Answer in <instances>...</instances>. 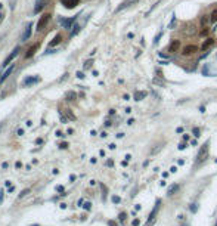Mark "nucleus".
Listing matches in <instances>:
<instances>
[{"instance_id": "1", "label": "nucleus", "mask_w": 217, "mask_h": 226, "mask_svg": "<svg viewBox=\"0 0 217 226\" xmlns=\"http://www.w3.org/2000/svg\"><path fill=\"white\" fill-rule=\"evenodd\" d=\"M207 155H208V142L199 149V152H198V155H196V164H199V163H202L205 158H207Z\"/></svg>"}, {"instance_id": "2", "label": "nucleus", "mask_w": 217, "mask_h": 226, "mask_svg": "<svg viewBox=\"0 0 217 226\" xmlns=\"http://www.w3.org/2000/svg\"><path fill=\"white\" fill-rule=\"evenodd\" d=\"M50 21V13H45L40 18V21H39V24H37V31L40 33V31H43L45 30V27L47 25V22Z\"/></svg>"}, {"instance_id": "3", "label": "nucleus", "mask_w": 217, "mask_h": 226, "mask_svg": "<svg viewBox=\"0 0 217 226\" xmlns=\"http://www.w3.org/2000/svg\"><path fill=\"white\" fill-rule=\"evenodd\" d=\"M31 30H33V22H28L27 27H25V30H24V33H22V36H21V40H22V41H27V40L30 39Z\"/></svg>"}, {"instance_id": "4", "label": "nucleus", "mask_w": 217, "mask_h": 226, "mask_svg": "<svg viewBox=\"0 0 217 226\" xmlns=\"http://www.w3.org/2000/svg\"><path fill=\"white\" fill-rule=\"evenodd\" d=\"M196 50H198V47H196L195 45H188V46H185V47H183V50H182V53H183L185 56H189V55H194V53H196Z\"/></svg>"}, {"instance_id": "5", "label": "nucleus", "mask_w": 217, "mask_h": 226, "mask_svg": "<svg viewBox=\"0 0 217 226\" xmlns=\"http://www.w3.org/2000/svg\"><path fill=\"white\" fill-rule=\"evenodd\" d=\"M18 52H19V47H15L12 53H11L9 56H7V58L5 59V62H3V65H2V67H7V65H9V62H12V61H13V58H16V56H18Z\"/></svg>"}, {"instance_id": "6", "label": "nucleus", "mask_w": 217, "mask_h": 226, "mask_svg": "<svg viewBox=\"0 0 217 226\" xmlns=\"http://www.w3.org/2000/svg\"><path fill=\"white\" fill-rule=\"evenodd\" d=\"M180 49V40H173L170 45H168V52L170 53H176Z\"/></svg>"}, {"instance_id": "7", "label": "nucleus", "mask_w": 217, "mask_h": 226, "mask_svg": "<svg viewBox=\"0 0 217 226\" xmlns=\"http://www.w3.org/2000/svg\"><path fill=\"white\" fill-rule=\"evenodd\" d=\"M40 81V79L39 77H27V79H24V81H22V86L24 87H28V86H31V84H36V83H39Z\"/></svg>"}, {"instance_id": "8", "label": "nucleus", "mask_w": 217, "mask_h": 226, "mask_svg": "<svg viewBox=\"0 0 217 226\" xmlns=\"http://www.w3.org/2000/svg\"><path fill=\"white\" fill-rule=\"evenodd\" d=\"M77 16H79V15H75V16H73V18H69V19H61V24H62V25H64V28H67V30H68V28H73L71 25L75 22Z\"/></svg>"}, {"instance_id": "9", "label": "nucleus", "mask_w": 217, "mask_h": 226, "mask_svg": "<svg viewBox=\"0 0 217 226\" xmlns=\"http://www.w3.org/2000/svg\"><path fill=\"white\" fill-rule=\"evenodd\" d=\"M214 43H216V40H214V39L208 37V39H207V40H205V41L202 43V46H201L202 52H204V50H208V49H210L211 46H214Z\"/></svg>"}, {"instance_id": "10", "label": "nucleus", "mask_w": 217, "mask_h": 226, "mask_svg": "<svg viewBox=\"0 0 217 226\" xmlns=\"http://www.w3.org/2000/svg\"><path fill=\"white\" fill-rule=\"evenodd\" d=\"M79 3H80V0H62V5L65 7H68V9H73V7H75Z\"/></svg>"}, {"instance_id": "11", "label": "nucleus", "mask_w": 217, "mask_h": 226, "mask_svg": "<svg viewBox=\"0 0 217 226\" xmlns=\"http://www.w3.org/2000/svg\"><path fill=\"white\" fill-rule=\"evenodd\" d=\"M46 6V0H36V7H34V13H40L41 9Z\"/></svg>"}, {"instance_id": "12", "label": "nucleus", "mask_w": 217, "mask_h": 226, "mask_svg": "<svg viewBox=\"0 0 217 226\" xmlns=\"http://www.w3.org/2000/svg\"><path fill=\"white\" fill-rule=\"evenodd\" d=\"M61 41H62V36H61V34H56V36L53 37V40H52V41L49 43V46H50V47H53V46L59 45Z\"/></svg>"}, {"instance_id": "13", "label": "nucleus", "mask_w": 217, "mask_h": 226, "mask_svg": "<svg viewBox=\"0 0 217 226\" xmlns=\"http://www.w3.org/2000/svg\"><path fill=\"white\" fill-rule=\"evenodd\" d=\"M39 49V43H36L34 46H31L30 49H28V52H27V55H25V58H31L34 53H36V50Z\"/></svg>"}, {"instance_id": "14", "label": "nucleus", "mask_w": 217, "mask_h": 226, "mask_svg": "<svg viewBox=\"0 0 217 226\" xmlns=\"http://www.w3.org/2000/svg\"><path fill=\"white\" fill-rule=\"evenodd\" d=\"M136 2H137V0H127V2H124V3L121 5V6H118V7H117V12H120V11H123L124 7L130 6V5H132V3H136Z\"/></svg>"}, {"instance_id": "15", "label": "nucleus", "mask_w": 217, "mask_h": 226, "mask_svg": "<svg viewBox=\"0 0 217 226\" xmlns=\"http://www.w3.org/2000/svg\"><path fill=\"white\" fill-rule=\"evenodd\" d=\"M12 69H13V65H11V67H9V69H7V71H6V73H5V74L2 75V77H0V81H5V80L7 79V77L11 75V73H12Z\"/></svg>"}, {"instance_id": "16", "label": "nucleus", "mask_w": 217, "mask_h": 226, "mask_svg": "<svg viewBox=\"0 0 217 226\" xmlns=\"http://www.w3.org/2000/svg\"><path fill=\"white\" fill-rule=\"evenodd\" d=\"M65 96H67V101H75L77 93H75V92H73V90H69V92L65 95Z\"/></svg>"}, {"instance_id": "17", "label": "nucleus", "mask_w": 217, "mask_h": 226, "mask_svg": "<svg viewBox=\"0 0 217 226\" xmlns=\"http://www.w3.org/2000/svg\"><path fill=\"white\" fill-rule=\"evenodd\" d=\"M73 28H74V30L71 31V37H74L75 34H77V33H79V31L81 30V25H79V24H74V27H73Z\"/></svg>"}, {"instance_id": "18", "label": "nucleus", "mask_w": 217, "mask_h": 226, "mask_svg": "<svg viewBox=\"0 0 217 226\" xmlns=\"http://www.w3.org/2000/svg\"><path fill=\"white\" fill-rule=\"evenodd\" d=\"M179 188H180L179 185H171V186L168 188V195H174V192H176Z\"/></svg>"}, {"instance_id": "19", "label": "nucleus", "mask_w": 217, "mask_h": 226, "mask_svg": "<svg viewBox=\"0 0 217 226\" xmlns=\"http://www.w3.org/2000/svg\"><path fill=\"white\" fill-rule=\"evenodd\" d=\"M145 96H146L145 92H136V93H134V99H136V101H140V99L145 98Z\"/></svg>"}, {"instance_id": "20", "label": "nucleus", "mask_w": 217, "mask_h": 226, "mask_svg": "<svg viewBox=\"0 0 217 226\" xmlns=\"http://www.w3.org/2000/svg\"><path fill=\"white\" fill-rule=\"evenodd\" d=\"M210 21H211V22H217V9H214V11L211 12V15H210Z\"/></svg>"}, {"instance_id": "21", "label": "nucleus", "mask_w": 217, "mask_h": 226, "mask_svg": "<svg viewBox=\"0 0 217 226\" xmlns=\"http://www.w3.org/2000/svg\"><path fill=\"white\" fill-rule=\"evenodd\" d=\"M65 115L68 117V120H75V115L71 112V109H65Z\"/></svg>"}, {"instance_id": "22", "label": "nucleus", "mask_w": 217, "mask_h": 226, "mask_svg": "<svg viewBox=\"0 0 217 226\" xmlns=\"http://www.w3.org/2000/svg\"><path fill=\"white\" fill-rule=\"evenodd\" d=\"M126 217H127V214H126V213L123 211V213H120L118 219H120V222H121V223H124V222H126Z\"/></svg>"}, {"instance_id": "23", "label": "nucleus", "mask_w": 217, "mask_h": 226, "mask_svg": "<svg viewBox=\"0 0 217 226\" xmlns=\"http://www.w3.org/2000/svg\"><path fill=\"white\" fill-rule=\"evenodd\" d=\"M92 64H93V61H92V59H89V61H86V62H84V69H87V68H90V67H92Z\"/></svg>"}, {"instance_id": "24", "label": "nucleus", "mask_w": 217, "mask_h": 226, "mask_svg": "<svg viewBox=\"0 0 217 226\" xmlns=\"http://www.w3.org/2000/svg\"><path fill=\"white\" fill-rule=\"evenodd\" d=\"M112 203H115V204L121 203V198H120V197H117V195H114V197H112Z\"/></svg>"}, {"instance_id": "25", "label": "nucleus", "mask_w": 217, "mask_h": 226, "mask_svg": "<svg viewBox=\"0 0 217 226\" xmlns=\"http://www.w3.org/2000/svg\"><path fill=\"white\" fill-rule=\"evenodd\" d=\"M27 194H30V189H24V191H22V192L19 194V198H24V197H25V195H27Z\"/></svg>"}, {"instance_id": "26", "label": "nucleus", "mask_w": 217, "mask_h": 226, "mask_svg": "<svg viewBox=\"0 0 217 226\" xmlns=\"http://www.w3.org/2000/svg\"><path fill=\"white\" fill-rule=\"evenodd\" d=\"M194 136H195V137H199V136H201V135H199V129H198V127L194 129Z\"/></svg>"}, {"instance_id": "27", "label": "nucleus", "mask_w": 217, "mask_h": 226, "mask_svg": "<svg viewBox=\"0 0 217 226\" xmlns=\"http://www.w3.org/2000/svg\"><path fill=\"white\" fill-rule=\"evenodd\" d=\"M68 146H69V145H68L67 142H62V143H61V145H59V148H61V149H67V148H68Z\"/></svg>"}, {"instance_id": "28", "label": "nucleus", "mask_w": 217, "mask_h": 226, "mask_svg": "<svg viewBox=\"0 0 217 226\" xmlns=\"http://www.w3.org/2000/svg\"><path fill=\"white\" fill-rule=\"evenodd\" d=\"M161 36H162V33H160V34H158V36H157V37H155V40H154V45H157V43L160 41V39H161Z\"/></svg>"}, {"instance_id": "29", "label": "nucleus", "mask_w": 217, "mask_h": 226, "mask_svg": "<svg viewBox=\"0 0 217 226\" xmlns=\"http://www.w3.org/2000/svg\"><path fill=\"white\" fill-rule=\"evenodd\" d=\"M132 225H133V226H139V225H140V220H139V219H134V220L132 222Z\"/></svg>"}, {"instance_id": "30", "label": "nucleus", "mask_w": 217, "mask_h": 226, "mask_svg": "<svg viewBox=\"0 0 217 226\" xmlns=\"http://www.w3.org/2000/svg\"><path fill=\"white\" fill-rule=\"evenodd\" d=\"M83 207H84V210H90V207H92V204H90V203H86V204H84Z\"/></svg>"}, {"instance_id": "31", "label": "nucleus", "mask_w": 217, "mask_h": 226, "mask_svg": "<svg viewBox=\"0 0 217 226\" xmlns=\"http://www.w3.org/2000/svg\"><path fill=\"white\" fill-rule=\"evenodd\" d=\"M15 167H16V169H21V167H22V163H21V161H16V163H15Z\"/></svg>"}, {"instance_id": "32", "label": "nucleus", "mask_w": 217, "mask_h": 226, "mask_svg": "<svg viewBox=\"0 0 217 226\" xmlns=\"http://www.w3.org/2000/svg\"><path fill=\"white\" fill-rule=\"evenodd\" d=\"M107 166H108V167H112V166H114V161H112V160H108V161H107Z\"/></svg>"}, {"instance_id": "33", "label": "nucleus", "mask_w": 217, "mask_h": 226, "mask_svg": "<svg viewBox=\"0 0 217 226\" xmlns=\"http://www.w3.org/2000/svg\"><path fill=\"white\" fill-rule=\"evenodd\" d=\"M186 148V143L183 142V143H179V149H185Z\"/></svg>"}, {"instance_id": "34", "label": "nucleus", "mask_w": 217, "mask_h": 226, "mask_svg": "<svg viewBox=\"0 0 217 226\" xmlns=\"http://www.w3.org/2000/svg\"><path fill=\"white\" fill-rule=\"evenodd\" d=\"M207 21H208V18H205V16H202V18H201V24H202V25L207 24Z\"/></svg>"}, {"instance_id": "35", "label": "nucleus", "mask_w": 217, "mask_h": 226, "mask_svg": "<svg viewBox=\"0 0 217 226\" xmlns=\"http://www.w3.org/2000/svg\"><path fill=\"white\" fill-rule=\"evenodd\" d=\"M3 19H5V13H3V12H0V24L3 22Z\"/></svg>"}, {"instance_id": "36", "label": "nucleus", "mask_w": 217, "mask_h": 226, "mask_svg": "<svg viewBox=\"0 0 217 226\" xmlns=\"http://www.w3.org/2000/svg\"><path fill=\"white\" fill-rule=\"evenodd\" d=\"M176 133H183V127H177L176 129Z\"/></svg>"}, {"instance_id": "37", "label": "nucleus", "mask_w": 217, "mask_h": 226, "mask_svg": "<svg viewBox=\"0 0 217 226\" xmlns=\"http://www.w3.org/2000/svg\"><path fill=\"white\" fill-rule=\"evenodd\" d=\"M77 77H79V79H84V74L79 71V73H77Z\"/></svg>"}, {"instance_id": "38", "label": "nucleus", "mask_w": 217, "mask_h": 226, "mask_svg": "<svg viewBox=\"0 0 217 226\" xmlns=\"http://www.w3.org/2000/svg\"><path fill=\"white\" fill-rule=\"evenodd\" d=\"M16 135H18V136H22V135H24V130H22V129H19L18 132H16Z\"/></svg>"}, {"instance_id": "39", "label": "nucleus", "mask_w": 217, "mask_h": 226, "mask_svg": "<svg viewBox=\"0 0 217 226\" xmlns=\"http://www.w3.org/2000/svg\"><path fill=\"white\" fill-rule=\"evenodd\" d=\"M2 167H3V169H7V167H9V163H6V161H5V163L2 164Z\"/></svg>"}, {"instance_id": "40", "label": "nucleus", "mask_w": 217, "mask_h": 226, "mask_svg": "<svg viewBox=\"0 0 217 226\" xmlns=\"http://www.w3.org/2000/svg\"><path fill=\"white\" fill-rule=\"evenodd\" d=\"M207 33H208V30H207V28L204 27V28H202V31H201V34H202V36H205V34H207Z\"/></svg>"}, {"instance_id": "41", "label": "nucleus", "mask_w": 217, "mask_h": 226, "mask_svg": "<svg viewBox=\"0 0 217 226\" xmlns=\"http://www.w3.org/2000/svg\"><path fill=\"white\" fill-rule=\"evenodd\" d=\"M36 142H37V145H41V143H43V139H41V137H39Z\"/></svg>"}, {"instance_id": "42", "label": "nucleus", "mask_w": 217, "mask_h": 226, "mask_svg": "<svg viewBox=\"0 0 217 226\" xmlns=\"http://www.w3.org/2000/svg\"><path fill=\"white\" fill-rule=\"evenodd\" d=\"M56 136H59V137H62V136H65L62 132H56Z\"/></svg>"}, {"instance_id": "43", "label": "nucleus", "mask_w": 217, "mask_h": 226, "mask_svg": "<svg viewBox=\"0 0 217 226\" xmlns=\"http://www.w3.org/2000/svg\"><path fill=\"white\" fill-rule=\"evenodd\" d=\"M109 226H118L115 222H112V220H109Z\"/></svg>"}, {"instance_id": "44", "label": "nucleus", "mask_w": 217, "mask_h": 226, "mask_svg": "<svg viewBox=\"0 0 217 226\" xmlns=\"http://www.w3.org/2000/svg\"><path fill=\"white\" fill-rule=\"evenodd\" d=\"M56 189H58V191H59V192H64V186H58V188H56Z\"/></svg>"}, {"instance_id": "45", "label": "nucleus", "mask_w": 217, "mask_h": 226, "mask_svg": "<svg viewBox=\"0 0 217 226\" xmlns=\"http://www.w3.org/2000/svg\"><path fill=\"white\" fill-rule=\"evenodd\" d=\"M2 201H3V191L0 192V204H2Z\"/></svg>"}, {"instance_id": "46", "label": "nucleus", "mask_w": 217, "mask_h": 226, "mask_svg": "<svg viewBox=\"0 0 217 226\" xmlns=\"http://www.w3.org/2000/svg\"><path fill=\"white\" fill-rule=\"evenodd\" d=\"M133 123H134V120H133V118H130V120L127 121V124H133Z\"/></svg>"}, {"instance_id": "47", "label": "nucleus", "mask_w": 217, "mask_h": 226, "mask_svg": "<svg viewBox=\"0 0 217 226\" xmlns=\"http://www.w3.org/2000/svg\"><path fill=\"white\" fill-rule=\"evenodd\" d=\"M170 171H171V173H176V171H177V169H176V167H171V169H170Z\"/></svg>"}, {"instance_id": "48", "label": "nucleus", "mask_w": 217, "mask_h": 226, "mask_svg": "<svg viewBox=\"0 0 217 226\" xmlns=\"http://www.w3.org/2000/svg\"><path fill=\"white\" fill-rule=\"evenodd\" d=\"M188 139H189V135H183V141H185V142L188 141Z\"/></svg>"}, {"instance_id": "49", "label": "nucleus", "mask_w": 217, "mask_h": 226, "mask_svg": "<svg viewBox=\"0 0 217 226\" xmlns=\"http://www.w3.org/2000/svg\"><path fill=\"white\" fill-rule=\"evenodd\" d=\"M185 164V160H179V166H183Z\"/></svg>"}, {"instance_id": "50", "label": "nucleus", "mask_w": 217, "mask_h": 226, "mask_svg": "<svg viewBox=\"0 0 217 226\" xmlns=\"http://www.w3.org/2000/svg\"><path fill=\"white\" fill-rule=\"evenodd\" d=\"M2 6H3V5H2V3H0V9H2Z\"/></svg>"}]
</instances>
